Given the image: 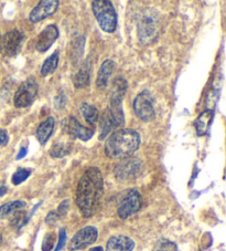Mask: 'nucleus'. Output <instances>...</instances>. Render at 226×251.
<instances>
[{
    "mask_svg": "<svg viewBox=\"0 0 226 251\" xmlns=\"http://www.w3.org/2000/svg\"><path fill=\"white\" fill-rule=\"evenodd\" d=\"M104 193V178L97 167L86 170L76 187L75 202L83 217L90 218L96 213Z\"/></svg>",
    "mask_w": 226,
    "mask_h": 251,
    "instance_id": "f257e3e1",
    "label": "nucleus"
},
{
    "mask_svg": "<svg viewBox=\"0 0 226 251\" xmlns=\"http://www.w3.org/2000/svg\"><path fill=\"white\" fill-rule=\"evenodd\" d=\"M140 134L135 129H118L107 138L105 154L113 159H125L137 152L140 146Z\"/></svg>",
    "mask_w": 226,
    "mask_h": 251,
    "instance_id": "f03ea898",
    "label": "nucleus"
},
{
    "mask_svg": "<svg viewBox=\"0 0 226 251\" xmlns=\"http://www.w3.org/2000/svg\"><path fill=\"white\" fill-rule=\"evenodd\" d=\"M138 38L143 45H150L157 39L160 31V20L157 12L153 9H145L139 15L137 24Z\"/></svg>",
    "mask_w": 226,
    "mask_h": 251,
    "instance_id": "7ed1b4c3",
    "label": "nucleus"
},
{
    "mask_svg": "<svg viewBox=\"0 0 226 251\" xmlns=\"http://www.w3.org/2000/svg\"><path fill=\"white\" fill-rule=\"evenodd\" d=\"M92 9L103 31L114 32L117 28V14L114 5L107 0H96L92 2Z\"/></svg>",
    "mask_w": 226,
    "mask_h": 251,
    "instance_id": "20e7f679",
    "label": "nucleus"
},
{
    "mask_svg": "<svg viewBox=\"0 0 226 251\" xmlns=\"http://www.w3.org/2000/svg\"><path fill=\"white\" fill-rule=\"evenodd\" d=\"M142 205V197L138 189H128L121 194L117 204V215L120 219H127L138 213Z\"/></svg>",
    "mask_w": 226,
    "mask_h": 251,
    "instance_id": "39448f33",
    "label": "nucleus"
},
{
    "mask_svg": "<svg viewBox=\"0 0 226 251\" xmlns=\"http://www.w3.org/2000/svg\"><path fill=\"white\" fill-rule=\"evenodd\" d=\"M134 111L143 122H150L156 118L155 99L149 91H142L134 101Z\"/></svg>",
    "mask_w": 226,
    "mask_h": 251,
    "instance_id": "423d86ee",
    "label": "nucleus"
},
{
    "mask_svg": "<svg viewBox=\"0 0 226 251\" xmlns=\"http://www.w3.org/2000/svg\"><path fill=\"white\" fill-rule=\"evenodd\" d=\"M38 83L33 77L25 80L23 84H21L14 97V104L18 109H23V107H27L31 105L34 99L37 98L38 94Z\"/></svg>",
    "mask_w": 226,
    "mask_h": 251,
    "instance_id": "0eeeda50",
    "label": "nucleus"
},
{
    "mask_svg": "<svg viewBox=\"0 0 226 251\" xmlns=\"http://www.w3.org/2000/svg\"><path fill=\"white\" fill-rule=\"evenodd\" d=\"M142 163L138 158H125L123 162L117 164L115 168L116 178L121 181H127L136 178L140 174Z\"/></svg>",
    "mask_w": 226,
    "mask_h": 251,
    "instance_id": "6e6552de",
    "label": "nucleus"
},
{
    "mask_svg": "<svg viewBox=\"0 0 226 251\" xmlns=\"http://www.w3.org/2000/svg\"><path fill=\"white\" fill-rule=\"evenodd\" d=\"M24 36L19 30L7 32L0 41V51L5 57H15L23 47Z\"/></svg>",
    "mask_w": 226,
    "mask_h": 251,
    "instance_id": "1a4fd4ad",
    "label": "nucleus"
},
{
    "mask_svg": "<svg viewBox=\"0 0 226 251\" xmlns=\"http://www.w3.org/2000/svg\"><path fill=\"white\" fill-rule=\"evenodd\" d=\"M98 238L97 229L93 226H88L77 231L69 241L68 250L77 251L85 249L86 247L93 245Z\"/></svg>",
    "mask_w": 226,
    "mask_h": 251,
    "instance_id": "9d476101",
    "label": "nucleus"
},
{
    "mask_svg": "<svg viewBox=\"0 0 226 251\" xmlns=\"http://www.w3.org/2000/svg\"><path fill=\"white\" fill-rule=\"evenodd\" d=\"M60 2L58 0H42L33 8L29 15V20L32 24H38L40 21L46 19L58 10Z\"/></svg>",
    "mask_w": 226,
    "mask_h": 251,
    "instance_id": "9b49d317",
    "label": "nucleus"
},
{
    "mask_svg": "<svg viewBox=\"0 0 226 251\" xmlns=\"http://www.w3.org/2000/svg\"><path fill=\"white\" fill-rule=\"evenodd\" d=\"M59 28L55 25H49L42 30L41 33L39 34L36 49L39 52H46L50 49L52 45L55 42L56 39L59 38Z\"/></svg>",
    "mask_w": 226,
    "mask_h": 251,
    "instance_id": "f8f14e48",
    "label": "nucleus"
},
{
    "mask_svg": "<svg viewBox=\"0 0 226 251\" xmlns=\"http://www.w3.org/2000/svg\"><path fill=\"white\" fill-rule=\"evenodd\" d=\"M65 129L69 135L80 138L82 141H89L95 133V128L83 126L74 116H71L68 121H65Z\"/></svg>",
    "mask_w": 226,
    "mask_h": 251,
    "instance_id": "ddd939ff",
    "label": "nucleus"
},
{
    "mask_svg": "<svg viewBox=\"0 0 226 251\" xmlns=\"http://www.w3.org/2000/svg\"><path fill=\"white\" fill-rule=\"evenodd\" d=\"M128 89V82L121 76H117L113 81L112 85V97H111V104L112 105H121V102L125 98V94Z\"/></svg>",
    "mask_w": 226,
    "mask_h": 251,
    "instance_id": "4468645a",
    "label": "nucleus"
},
{
    "mask_svg": "<svg viewBox=\"0 0 226 251\" xmlns=\"http://www.w3.org/2000/svg\"><path fill=\"white\" fill-rule=\"evenodd\" d=\"M90 66H92V64H90V60H86V61L77 69V71L73 75L72 81L76 89H83L90 85Z\"/></svg>",
    "mask_w": 226,
    "mask_h": 251,
    "instance_id": "2eb2a0df",
    "label": "nucleus"
},
{
    "mask_svg": "<svg viewBox=\"0 0 226 251\" xmlns=\"http://www.w3.org/2000/svg\"><path fill=\"white\" fill-rule=\"evenodd\" d=\"M135 241L126 236H114L110 238L106 245V251H133Z\"/></svg>",
    "mask_w": 226,
    "mask_h": 251,
    "instance_id": "dca6fc26",
    "label": "nucleus"
},
{
    "mask_svg": "<svg viewBox=\"0 0 226 251\" xmlns=\"http://www.w3.org/2000/svg\"><path fill=\"white\" fill-rule=\"evenodd\" d=\"M120 127L118 122H117L114 115L112 114L110 107L103 112V115L99 121V128H101V133H99V140L105 138L108 134H110L113 129Z\"/></svg>",
    "mask_w": 226,
    "mask_h": 251,
    "instance_id": "f3484780",
    "label": "nucleus"
},
{
    "mask_svg": "<svg viewBox=\"0 0 226 251\" xmlns=\"http://www.w3.org/2000/svg\"><path fill=\"white\" fill-rule=\"evenodd\" d=\"M115 67H116L115 62L111 59L105 60V61L102 63V66L98 70L97 79H96V85L99 90H103L106 88L108 84V81H110V77L115 70Z\"/></svg>",
    "mask_w": 226,
    "mask_h": 251,
    "instance_id": "a211bd4d",
    "label": "nucleus"
},
{
    "mask_svg": "<svg viewBox=\"0 0 226 251\" xmlns=\"http://www.w3.org/2000/svg\"><path fill=\"white\" fill-rule=\"evenodd\" d=\"M214 112L212 110H206L200 114L194 122V127L199 136H204L208 133V128L213 121Z\"/></svg>",
    "mask_w": 226,
    "mask_h": 251,
    "instance_id": "6ab92c4d",
    "label": "nucleus"
},
{
    "mask_svg": "<svg viewBox=\"0 0 226 251\" xmlns=\"http://www.w3.org/2000/svg\"><path fill=\"white\" fill-rule=\"evenodd\" d=\"M54 125H55V121L53 118H47L45 121L39 125L37 128V137L39 142L41 143L42 145H45V143L49 141L50 136L52 135L54 129Z\"/></svg>",
    "mask_w": 226,
    "mask_h": 251,
    "instance_id": "aec40b11",
    "label": "nucleus"
},
{
    "mask_svg": "<svg viewBox=\"0 0 226 251\" xmlns=\"http://www.w3.org/2000/svg\"><path fill=\"white\" fill-rule=\"evenodd\" d=\"M27 206V202L23 201H12L6 202L2 206H0V220L5 219L10 215H14L17 211L23 209Z\"/></svg>",
    "mask_w": 226,
    "mask_h": 251,
    "instance_id": "412c9836",
    "label": "nucleus"
},
{
    "mask_svg": "<svg viewBox=\"0 0 226 251\" xmlns=\"http://www.w3.org/2000/svg\"><path fill=\"white\" fill-rule=\"evenodd\" d=\"M80 112L82 116H83L86 122L90 125H95V123H96L99 119V112L97 110V107L90 105L89 103H82Z\"/></svg>",
    "mask_w": 226,
    "mask_h": 251,
    "instance_id": "4be33fe9",
    "label": "nucleus"
},
{
    "mask_svg": "<svg viewBox=\"0 0 226 251\" xmlns=\"http://www.w3.org/2000/svg\"><path fill=\"white\" fill-rule=\"evenodd\" d=\"M59 59H60V53H59V50H56L45 60V62H43L41 67V75L47 76L49 75H52L59 66Z\"/></svg>",
    "mask_w": 226,
    "mask_h": 251,
    "instance_id": "5701e85b",
    "label": "nucleus"
},
{
    "mask_svg": "<svg viewBox=\"0 0 226 251\" xmlns=\"http://www.w3.org/2000/svg\"><path fill=\"white\" fill-rule=\"evenodd\" d=\"M69 154V149L64 143H56L50 151V155L54 158H62Z\"/></svg>",
    "mask_w": 226,
    "mask_h": 251,
    "instance_id": "b1692460",
    "label": "nucleus"
},
{
    "mask_svg": "<svg viewBox=\"0 0 226 251\" xmlns=\"http://www.w3.org/2000/svg\"><path fill=\"white\" fill-rule=\"evenodd\" d=\"M30 175H31V170H28V168H19L14 175H12L11 181L14 185H20L23 183L24 180H27Z\"/></svg>",
    "mask_w": 226,
    "mask_h": 251,
    "instance_id": "393cba45",
    "label": "nucleus"
},
{
    "mask_svg": "<svg viewBox=\"0 0 226 251\" xmlns=\"http://www.w3.org/2000/svg\"><path fill=\"white\" fill-rule=\"evenodd\" d=\"M28 220H29V217H27V215H25L24 211L23 213V211L19 210L14 214V217H12V219H11L10 225L14 228L20 229L28 223Z\"/></svg>",
    "mask_w": 226,
    "mask_h": 251,
    "instance_id": "a878e982",
    "label": "nucleus"
},
{
    "mask_svg": "<svg viewBox=\"0 0 226 251\" xmlns=\"http://www.w3.org/2000/svg\"><path fill=\"white\" fill-rule=\"evenodd\" d=\"M154 251H178V248L175 242L167 239H162L156 245V248Z\"/></svg>",
    "mask_w": 226,
    "mask_h": 251,
    "instance_id": "bb28decb",
    "label": "nucleus"
},
{
    "mask_svg": "<svg viewBox=\"0 0 226 251\" xmlns=\"http://www.w3.org/2000/svg\"><path fill=\"white\" fill-rule=\"evenodd\" d=\"M55 240H56V236L54 232L46 233L42 242V251H51L53 249Z\"/></svg>",
    "mask_w": 226,
    "mask_h": 251,
    "instance_id": "cd10ccee",
    "label": "nucleus"
},
{
    "mask_svg": "<svg viewBox=\"0 0 226 251\" xmlns=\"http://www.w3.org/2000/svg\"><path fill=\"white\" fill-rule=\"evenodd\" d=\"M65 244H67V231H65L64 228H62V229H60V231H59V241H58V245H56V247H55L54 251L62 250Z\"/></svg>",
    "mask_w": 226,
    "mask_h": 251,
    "instance_id": "c85d7f7f",
    "label": "nucleus"
},
{
    "mask_svg": "<svg viewBox=\"0 0 226 251\" xmlns=\"http://www.w3.org/2000/svg\"><path fill=\"white\" fill-rule=\"evenodd\" d=\"M68 206H69V201H68V199H65V201H63L62 202H61L60 206L58 207V209H56V214H58L59 218H62L64 217L65 215L68 214Z\"/></svg>",
    "mask_w": 226,
    "mask_h": 251,
    "instance_id": "c756f323",
    "label": "nucleus"
},
{
    "mask_svg": "<svg viewBox=\"0 0 226 251\" xmlns=\"http://www.w3.org/2000/svg\"><path fill=\"white\" fill-rule=\"evenodd\" d=\"M65 102H67V98H65L64 93H60L55 97L54 105L56 109H62V107L65 105Z\"/></svg>",
    "mask_w": 226,
    "mask_h": 251,
    "instance_id": "7c9ffc66",
    "label": "nucleus"
},
{
    "mask_svg": "<svg viewBox=\"0 0 226 251\" xmlns=\"http://www.w3.org/2000/svg\"><path fill=\"white\" fill-rule=\"evenodd\" d=\"M9 142V136L6 129L0 128V146H6Z\"/></svg>",
    "mask_w": 226,
    "mask_h": 251,
    "instance_id": "2f4dec72",
    "label": "nucleus"
},
{
    "mask_svg": "<svg viewBox=\"0 0 226 251\" xmlns=\"http://www.w3.org/2000/svg\"><path fill=\"white\" fill-rule=\"evenodd\" d=\"M60 218H59V216H58V214H56V211H51V213H49L47 214V216H46V218H45V223L46 224H54L55 222H58Z\"/></svg>",
    "mask_w": 226,
    "mask_h": 251,
    "instance_id": "473e14b6",
    "label": "nucleus"
},
{
    "mask_svg": "<svg viewBox=\"0 0 226 251\" xmlns=\"http://www.w3.org/2000/svg\"><path fill=\"white\" fill-rule=\"evenodd\" d=\"M27 153H28V150L25 149V147H21L20 149V152L18 153V155H17V161H19V159H21V158H23L25 155H27Z\"/></svg>",
    "mask_w": 226,
    "mask_h": 251,
    "instance_id": "72a5a7b5",
    "label": "nucleus"
},
{
    "mask_svg": "<svg viewBox=\"0 0 226 251\" xmlns=\"http://www.w3.org/2000/svg\"><path fill=\"white\" fill-rule=\"evenodd\" d=\"M7 192H8V187H7V186L0 184V197L5 196V195L7 194Z\"/></svg>",
    "mask_w": 226,
    "mask_h": 251,
    "instance_id": "f704fd0d",
    "label": "nucleus"
},
{
    "mask_svg": "<svg viewBox=\"0 0 226 251\" xmlns=\"http://www.w3.org/2000/svg\"><path fill=\"white\" fill-rule=\"evenodd\" d=\"M89 251H104V249H103V247H101V246H98V247H94V248H92V249H90Z\"/></svg>",
    "mask_w": 226,
    "mask_h": 251,
    "instance_id": "c9c22d12",
    "label": "nucleus"
},
{
    "mask_svg": "<svg viewBox=\"0 0 226 251\" xmlns=\"http://www.w3.org/2000/svg\"><path fill=\"white\" fill-rule=\"evenodd\" d=\"M1 242H2V235L0 233V245H1Z\"/></svg>",
    "mask_w": 226,
    "mask_h": 251,
    "instance_id": "e433bc0d",
    "label": "nucleus"
}]
</instances>
